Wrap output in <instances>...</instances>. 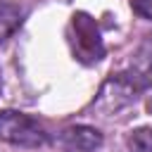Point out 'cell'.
<instances>
[{"mask_svg": "<svg viewBox=\"0 0 152 152\" xmlns=\"http://www.w3.org/2000/svg\"><path fill=\"white\" fill-rule=\"evenodd\" d=\"M0 140L17 147H43L48 142L45 128L28 114L2 109L0 112Z\"/></svg>", "mask_w": 152, "mask_h": 152, "instance_id": "obj_1", "label": "cell"}, {"mask_svg": "<svg viewBox=\"0 0 152 152\" xmlns=\"http://www.w3.org/2000/svg\"><path fill=\"white\" fill-rule=\"evenodd\" d=\"M71 28H74V38H71V45H74V55L86 62V64H93L97 59H102L104 55V48H102V40H100V31L95 26V21L78 12L74 14L71 19Z\"/></svg>", "mask_w": 152, "mask_h": 152, "instance_id": "obj_2", "label": "cell"}, {"mask_svg": "<svg viewBox=\"0 0 152 152\" xmlns=\"http://www.w3.org/2000/svg\"><path fill=\"white\" fill-rule=\"evenodd\" d=\"M138 88L124 76V74H114L104 81L97 100H95V107L107 116V114H116L119 109H124L126 104H131L135 97H138Z\"/></svg>", "mask_w": 152, "mask_h": 152, "instance_id": "obj_3", "label": "cell"}, {"mask_svg": "<svg viewBox=\"0 0 152 152\" xmlns=\"http://www.w3.org/2000/svg\"><path fill=\"white\" fill-rule=\"evenodd\" d=\"M57 145L64 152H93L102 145V133L93 126L76 124V126H69L59 133Z\"/></svg>", "mask_w": 152, "mask_h": 152, "instance_id": "obj_4", "label": "cell"}, {"mask_svg": "<svg viewBox=\"0 0 152 152\" xmlns=\"http://www.w3.org/2000/svg\"><path fill=\"white\" fill-rule=\"evenodd\" d=\"M121 74H124L138 90L150 88V86H152V52H150V50H140V52L131 59L128 69H124Z\"/></svg>", "mask_w": 152, "mask_h": 152, "instance_id": "obj_5", "label": "cell"}, {"mask_svg": "<svg viewBox=\"0 0 152 152\" xmlns=\"http://www.w3.org/2000/svg\"><path fill=\"white\" fill-rule=\"evenodd\" d=\"M24 12L12 2H0V43L7 40L19 26H21Z\"/></svg>", "mask_w": 152, "mask_h": 152, "instance_id": "obj_6", "label": "cell"}, {"mask_svg": "<svg viewBox=\"0 0 152 152\" xmlns=\"http://www.w3.org/2000/svg\"><path fill=\"white\" fill-rule=\"evenodd\" d=\"M128 152H152V128H138L128 135Z\"/></svg>", "mask_w": 152, "mask_h": 152, "instance_id": "obj_7", "label": "cell"}, {"mask_svg": "<svg viewBox=\"0 0 152 152\" xmlns=\"http://www.w3.org/2000/svg\"><path fill=\"white\" fill-rule=\"evenodd\" d=\"M131 7L138 17L142 19H152V0H131Z\"/></svg>", "mask_w": 152, "mask_h": 152, "instance_id": "obj_8", "label": "cell"}]
</instances>
